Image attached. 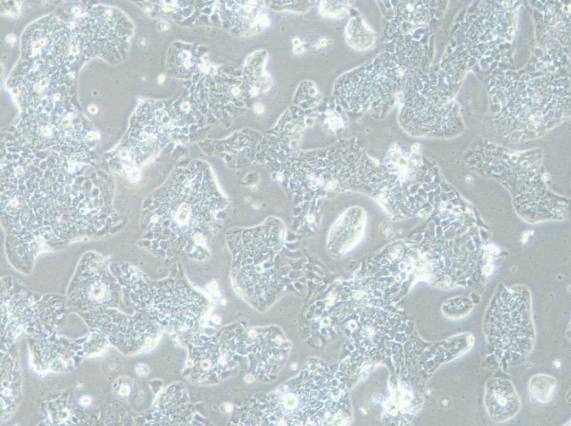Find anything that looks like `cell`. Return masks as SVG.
<instances>
[{"instance_id": "1", "label": "cell", "mask_w": 571, "mask_h": 426, "mask_svg": "<svg viewBox=\"0 0 571 426\" xmlns=\"http://www.w3.org/2000/svg\"><path fill=\"white\" fill-rule=\"evenodd\" d=\"M2 141L1 212L9 247L32 258L41 240H62L102 229L111 214L108 175L82 158Z\"/></svg>"}, {"instance_id": "2", "label": "cell", "mask_w": 571, "mask_h": 426, "mask_svg": "<svg viewBox=\"0 0 571 426\" xmlns=\"http://www.w3.org/2000/svg\"><path fill=\"white\" fill-rule=\"evenodd\" d=\"M224 202L207 170L194 165L176 173L151 199L146 209V236L165 253H179L210 236Z\"/></svg>"}, {"instance_id": "3", "label": "cell", "mask_w": 571, "mask_h": 426, "mask_svg": "<svg viewBox=\"0 0 571 426\" xmlns=\"http://www.w3.org/2000/svg\"><path fill=\"white\" fill-rule=\"evenodd\" d=\"M113 271L138 310L163 324L179 329L192 328L205 310V300L183 283L147 282L126 266H116Z\"/></svg>"}, {"instance_id": "4", "label": "cell", "mask_w": 571, "mask_h": 426, "mask_svg": "<svg viewBox=\"0 0 571 426\" xmlns=\"http://www.w3.org/2000/svg\"><path fill=\"white\" fill-rule=\"evenodd\" d=\"M484 327L500 361L512 362L527 355L535 341L528 292L518 286L501 290L489 305Z\"/></svg>"}, {"instance_id": "5", "label": "cell", "mask_w": 571, "mask_h": 426, "mask_svg": "<svg viewBox=\"0 0 571 426\" xmlns=\"http://www.w3.org/2000/svg\"><path fill=\"white\" fill-rule=\"evenodd\" d=\"M131 35L132 25L119 9L94 6L75 21L68 58L75 65L95 57L118 63L126 55Z\"/></svg>"}, {"instance_id": "6", "label": "cell", "mask_w": 571, "mask_h": 426, "mask_svg": "<svg viewBox=\"0 0 571 426\" xmlns=\"http://www.w3.org/2000/svg\"><path fill=\"white\" fill-rule=\"evenodd\" d=\"M9 133L34 149L55 150L85 158H89L92 141L98 138L72 109L60 115L23 114Z\"/></svg>"}, {"instance_id": "7", "label": "cell", "mask_w": 571, "mask_h": 426, "mask_svg": "<svg viewBox=\"0 0 571 426\" xmlns=\"http://www.w3.org/2000/svg\"><path fill=\"white\" fill-rule=\"evenodd\" d=\"M275 234L272 225L261 224L236 233L229 241L236 282L254 303L263 304L271 293Z\"/></svg>"}, {"instance_id": "8", "label": "cell", "mask_w": 571, "mask_h": 426, "mask_svg": "<svg viewBox=\"0 0 571 426\" xmlns=\"http://www.w3.org/2000/svg\"><path fill=\"white\" fill-rule=\"evenodd\" d=\"M69 72L56 64L22 62L11 84L24 114L60 115L72 110L74 90Z\"/></svg>"}, {"instance_id": "9", "label": "cell", "mask_w": 571, "mask_h": 426, "mask_svg": "<svg viewBox=\"0 0 571 426\" xmlns=\"http://www.w3.org/2000/svg\"><path fill=\"white\" fill-rule=\"evenodd\" d=\"M58 300V299H57ZM57 300L36 296L20 286L16 281L6 279L1 281V326L2 339L11 342L20 332H43L49 335L53 332L60 308L53 307L60 304Z\"/></svg>"}, {"instance_id": "10", "label": "cell", "mask_w": 571, "mask_h": 426, "mask_svg": "<svg viewBox=\"0 0 571 426\" xmlns=\"http://www.w3.org/2000/svg\"><path fill=\"white\" fill-rule=\"evenodd\" d=\"M121 293V284L103 256L89 252L80 260L70 284L67 297L76 307L88 311L118 307Z\"/></svg>"}, {"instance_id": "11", "label": "cell", "mask_w": 571, "mask_h": 426, "mask_svg": "<svg viewBox=\"0 0 571 426\" xmlns=\"http://www.w3.org/2000/svg\"><path fill=\"white\" fill-rule=\"evenodd\" d=\"M89 325L97 328L119 350L134 354L153 343L154 325L151 318L138 311L133 317L111 307H99L82 313Z\"/></svg>"}, {"instance_id": "12", "label": "cell", "mask_w": 571, "mask_h": 426, "mask_svg": "<svg viewBox=\"0 0 571 426\" xmlns=\"http://www.w3.org/2000/svg\"><path fill=\"white\" fill-rule=\"evenodd\" d=\"M71 29L55 15H50L31 24L22 36V62L56 64L69 72L68 53Z\"/></svg>"}, {"instance_id": "13", "label": "cell", "mask_w": 571, "mask_h": 426, "mask_svg": "<svg viewBox=\"0 0 571 426\" xmlns=\"http://www.w3.org/2000/svg\"><path fill=\"white\" fill-rule=\"evenodd\" d=\"M484 403L489 417L496 422L510 420L520 408L519 398L513 384L503 378L488 381Z\"/></svg>"}, {"instance_id": "14", "label": "cell", "mask_w": 571, "mask_h": 426, "mask_svg": "<svg viewBox=\"0 0 571 426\" xmlns=\"http://www.w3.org/2000/svg\"><path fill=\"white\" fill-rule=\"evenodd\" d=\"M233 346L234 344H224L219 340V344L210 342L206 348L199 349L200 352L194 357L195 373H200L199 378H205V375L210 376L223 372V367L229 363Z\"/></svg>"}, {"instance_id": "15", "label": "cell", "mask_w": 571, "mask_h": 426, "mask_svg": "<svg viewBox=\"0 0 571 426\" xmlns=\"http://www.w3.org/2000/svg\"><path fill=\"white\" fill-rule=\"evenodd\" d=\"M1 366V410L9 413L18 399L21 377L17 361L9 353L2 351Z\"/></svg>"}, {"instance_id": "16", "label": "cell", "mask_w": 571, "mask_h": 426, "mask_svg": "<svg viewBox=\"0 0 571 426\" xmlns=\"http://www.w3.org/2000/svg\"><path fill=\"white\" fill-rule=\"evenodd\" d=\"M88 111L91 114H96L97 112V108L94 105H90L88 107Z\"/></svg>"}, {"instance_id": "17", "label": "cell", "mask_w": 571, "mask_h": 426, "mask_svg": "<svg viewBox=\"0 0 571 426\" xmlns=\"http://www.w3.org/2000/svg\"><path fill=\"white\" fill-rule=\"evenodd\" d=\"M164 78H165V77H164V76H163V75H160V76H159V77H158V82H159L160 83H161V82H162L164 80Z\"/></svg>"}]
</instances>
